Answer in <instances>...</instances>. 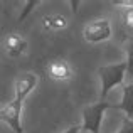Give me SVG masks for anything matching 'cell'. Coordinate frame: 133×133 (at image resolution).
<instances>
[{"mask_svg":"<svg viewBox=\"0 0 133 133\" xmlns=\"http://www.w3.org/2000/svg\"><path fill=\"white\" fill-rule=\"evenodd\" d=\"M127 72H128L127 62H116V64L101 66L98 69V74H99V79H101V101H104V98L108 96V93L115 86L123 84V79H125Z\"/></svg>","mask_w":133,"mask_h":133,"instance_id":"1","label":"cell"},{"mask_svg":"<svg viewBox=\"0 0 133 133\" xmlns=\"http://www.w3.org/2000/svg\"><path fill=\"white\" fill-rule=\"evenodd\" d=\"M108 108H115L113 104L106 103V101H99L96 104L86 106L83 110V125L81 128L89 133H99L101 130V121H103V115Z\"/></svg>","mask_w":133,"mask_h":133,"instance_id":"2","label":"cell"},{"mask_svg":"<svg viewBox=\"0 0 133 133\" xmlns=\"http://www.w3.org/2000/svg\"><path fill=\"white\" fill-rule=\"evenodd\" d=\"M22 98L14 96V99L10 103L3 104L0 108V118L3 123H7L10 127V130H14V133H24L22 130V106H24Z\"/></svg>","mask_w":133,"mask_h":133,"instance_id":"3","label":"cell"},{"mask_svg":"<svg viewBox=\"0 0 133 133\" xmlns=\"http://www.w3.org/2000/svg\"><path fill=\"white\" fill-rule=\"evenodd\" d=\"M83 37L86 42L89 44H98L108 41L111 37V24L106 19H98L89 22L88 25L83 29Z\"/></svg>","mask_w":133,"mask_h":133,"instance_id":"4","label":"cell"},{"mask_svg":"<svg viewBox=\"0 0 133 133\" xmlns=\"http://www.w3.org/2000/svg\"><path fill=\"white\" fill-rule=\"evenodd\" d=\"M47 72L52 79L66 81V79L71 78V66L66 61H62V59H57V61H52L51 64L47 66Z\"/></svg>","mask_w":133,"mask_h":133,"instance_id":"5","label":"cell"},{"mask_svg":"<svg viewBox=\"0 0 133 133\" xmlns=\"http://www.w3.org/2000/svg\"><path fill=\"white\" fill-rule=\"evenodd\" d=\"M116 110L125 111L127 118L133 120V83L123 86V98H121V103L118 106H115Z\"/></svg>","mask_w":133,"mask_h":133,"instance_id":"6","label":"cell"},{"mask_svg":"<svg viewBox=\"0 0 133 133\" xmlns=\"http://www.w3.org/2000/svg\"><path fill=\"white\" fill-rule=\"evenodd\" d=\"M25 45L27 44L22 37L14 34V36H9V39H7V52H9V56H12V57H17V56H20L24 52Z\"/></svg>","mask_w":133,"mask_h":133,"instance_id":"7","label":"cell"},{"mask_svg":"<svg viewBox=\"0 0 133 133\" xmlns=\"http://www.w3.org/2000/svg\"><path fill=\"white\" fill-rule=\"evenodd\" d=\"M44 25L49 29H62L66 27V19L62 15H49L44 17Z\"/></svg>","mask_w":133,"mask_h":133,"instance_id":"8","label":"cell"},{"mask_svg":"<svg viewBox=\"0 0 133 133\" xmlns=\"http://www.w3.org/2000/svg\"><path fill=\"white\" fill-rule=\"evenodd\" d=\"M127 66H128V72L133 74V39H130L127 47Z\"/></svg>","mask_w":133,"mask_h":133,"instance_id":"9","label":"cell"},{"mask_svg":"<svg viewBox=\"0 0 133 133\" xmlns=\"http://www.w3.org/2000/svg\"><path fill=\"white\" fill-rule=\"evenodd\" d=\"M118 133H133V120L125 116L121 121V128L118 130Z\"/></svg>","mask_w":133,"mask_h":133,"instance_id":"10","label":"cell"},{"mask_svg":"<svg viewBox=\"0 0 133 133\" xmlns=\"http://www.w3.org/2000/svg\"><path fill=\"white\" fill-rule=\"evenodd\" d=\"M36 5H39V0H30V2H27V3H25V10H24V12L20 14V17H19V19H20V20H22V19H25V17L30 14V10H32Z\"/></svg>","mask_w":133,"mask_h":133,"instance_id":"11","label":"cell"},{"mask_svg":"<svg viewBox=\"0 0 133 133\" xmlns=\"http://www.w3.org/2000/svg\"><path fill=\"white\" fill-rule=\"evenodd\" d=\"M83 128H81V125H72V127H69L68 130H64L62 133H79Z\"/></svg>","mask_w":133,"mask_h":133,"instance_id":"12","label":"cell"}]
</instances>
